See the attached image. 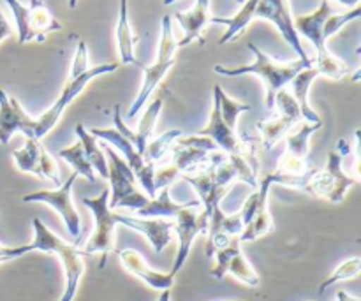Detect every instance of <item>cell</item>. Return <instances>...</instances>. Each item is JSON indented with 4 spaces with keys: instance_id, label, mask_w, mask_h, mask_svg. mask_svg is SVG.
<instances>
[{
    "instance_id": "cell-1",
    "label": "cell",
    "mask_w": 361,
    "mask_h": 301,
    "mask_svg": "<svg viewBox=\"0 0 361 301\" xmlns=\"http://www.w3.org/2000/svg\"><path fill=\"white\" fill-rule=\"evenodd\" d=\"M249 49L254 53V62L247 63V66L240 67H226V66H215L214 70L221 76L235 78V76H245V74H254L259 78L267 88V104L268 109H274V99L279 90L286 88V85L291 83L293 78L305 67L312 66V59L307 60H291V62H277L271 56H268L263 49L257 48L254 42H249Z\"/></svg>"
},
{
    "instance_id": "cell-2",
    "label": "cell",
    "mask_w": 361,
    "mask_h": 301,
    "mask_svg": "<svg viewBox=\"0 0 361 301\" xmlns=\"http://www.w3.org/2000/svg\"><path fill=\"white\" fill-rule=\"evenodd\" d=\"M32 229H34V240H32V250L37 252L53 254L60 259L63 268V277H66V288H63L62 298L60 301H74L80 289V282L85 274V261L83 252L76 245H71L66 240L60 238L59 235L48 229L41 219L35 217L32 221Z\"/></svg>"
},
{
    "instance_id": "cell-3",
    "label": "cell",
    "mask_w": 361,
    "mask_h": 301,
    "mask_svg": "<svg viewBox=\"0 0 361 301\" xmlns=\"http://www.w3.org/2000/svg\"><path fill=\"white\" fill-rule=\"evenodd\" d=\"M118 67H120L118 62L101 63V66L90 67L87 73L81 74V76L76 78V80H67V83L63 85L62 92H60V95L56 97V101L51 104V108H48L42 115L39 116H30V115L27 116L21 134L27 136V140L41 141L42 137H44L46 134H48L49 130L59 123L60 116H62V113L66 111L67 106H69L71 102H73L74 99H76L78 95L87 88V85L90 83L92 80H95V78L99 76H104V74L115 73Z\"/></svg>"
},
{
    "instance_id": "cell-4",
    "label": "cell",
    "mask_w": 361,
    "mask_h": 301,
    "mask_svg": "<svg viewBox=\"0 0 361 301\" xmlns=\"http://www.w3.org/2000/svg\"><path fill=\"white\" fill-rule=\"evenodd\" d=\"M176 48L178 46H176L175 34H173V20L171 16H164L161 21V39H159L157 59H155V62L152 66L143 67V85H141L140 94L134 99V102L129 108V113H127V116L130 120H134L136 115H140V111L147 106L148 99L154 94L155 88L159 87V83L164 80L169 69L175 66Z\"/></svg>"
},
{
    "instance_id": "cell-5",
    "label": "cell",
    "mask_w": 361,
    "mask_h": 301,
    "mask_svg": "<svg viewBox=\"0 0 361 301\" xmlns=\"http://www.w3.org/2000/svg\"><path fill=\"white\" fill-rule=\"evenodd\" d=\"M102 150L108 154V180H109V208L115 210L137 211L148 203L150 197L137 190L136 176L133 175L129 166L116 154L115 148L104 143Z\"/></svg>"
},
{
    "instance_id": "cell-6",
    "label": "cell",
    "mask_w": 361,
    "mask_h": 301,
    "mask_svg": "<svg viewBox=\"0 0 361 301\" xmlns=\"http://www.w3.org/2000/svg\"><path fill=\"white\" fill-rule=\"evenodd\" d=\"M6 4L16 21L20 44H27L30 41L44 42L49 34L63 28L42 0H30V6H23L20 0H6Z\"/></svg>"
},
{
    "instance_id": "cell-7",
    "label": "cell",
    "mask_w": 361,
    "mask_h": 301,
    "mask_svg": "<svg viewBox=\"0 0 361 301\" xmlns=\"http://www.w3.org/2000/svg\"><path fill=\"white\" fill-rule=\"evenodd\" d=\"M109 189H104L97 197H83L81 203L92 211L95 229L92 233L90 240L83 247V256H94L101 254V264L99 268H104L108 254L115 250V229H116V211H113L108 204Z\"/></svg>"
},
{
    "instance_id": "cell-8",
    "label": "cell",
    "mask_w": 361,
    "mask_h": 301,
    "mask_svg": "<svg viewBox=\"0 0 361 301\" xmlns=\"http://www.w3.org/2000/svg\"><path fill=\"white\" fill-rule=\"evenodd\" d=\"M358 182V178L342 169V155L338 152H330L326 168L323 171L314 169L302 192L317 197V199H326L330 203L338 204L345 199L349 189Z\"/></svg>"
},
{
    "instance_id": "cell-9",
    "label": "cell",
    "mask_w": 361,
    "mask_h": 301,
    "mask_svg": "<svg viewBox=\"0 0 361 301\" xmlns=\"http://www.w3.org/2000/svg\"><path fill=\"white\" fill-rule=\"evenodd\" d=\"M88 133H90L95 140H101L104 141L106 145H109L111 148H116V150L122 154V159L130 168L133 175L136 176L137 182L141 183V187L145 189L147 196L150 197V199L157 196V190H155L154 185L155 166L147 164L143 155L136 150V147H134L127 137H123L115 127H113V129H99V127H95V129H90Z\"/></svg>"
},
{
    "instance_id": "cell-10",
    "label": "cell",
    "mask_w": 361,
    "mask_h": 301,
    "mask_svg": "<svg viewBox=\"0 0 361 301\" xmlns=\"http://www.w3.org/2000/svg\"><path fill=\"white\" fill-rule=\"evenodd\" d=\"M78 175L73 173V175L67 178V182H63L62 185L56 187V189L49 190H37V192L27 194V196L21 197L23 203H42L48 204L49 208L56 211L60 215V219L66 224L67 231L73 238H78L81 233V217L78 214L76 207H74V201L71 192H73V183L76 182Z\"/></svg>"
},
{
    "instance_id": "cell-11",
    "label": "cell",
    "mask_w": 361,
    "mask_h": 301,
    "mask_svg": "<svg viewBox=\"0 0 361 301\" xmlns=\"http://www.w3.org/2000/svg\"><path fill=\"white\" fill-rule=\"evenodd\" d=\"M208 219H210V211H197L196 208H183V210L173 219V221H175V229H173V233H176V236H178V252H176L175 263H173L171 271H169L171 277H176V274H178L183 268V264L187 263L194 240L200 235H207Z\"/></svg>"
},
{
    "instance_id": "cell-12",
    "label": "cell",
    "mask_w": 361,
    "mask_h": 301,
    "mask_svg": "<svg viewBox=\"0 0 361 301\" xmlns=\"http://www.w3.org/2000/svg\"><path fill=\"white\" fill-rule=\"evenodd\" d=\"M214 268H212V277L214 278H224L226 275H231L236 281L242 284L249 285V288H257L261 284V278L257 271L254 270L252 264L249 263L242 252V243L240 238H233L231 242L221 250H217L214 256Z\"/></svg>"
},
{
    "instance_id": "cell-13",
    "label": "cell",
    "mask_w": 361,
    "mask_h": 301,
    "mask_svg": "<svg viewBox=\"0 0 361 301\" xmlns=\"http://www.w3.org/2000/svg\"><path fill=\"white\" fill-rule=\"evenodd\" d=\"M13 161L20 171L34 175L53 187H60V171L56 161L49 152L41 145V141L27 140V143L20 150L13 152Z\"/></svg>"
},
{
    "instance_id": "cell-14",
    "label": "cell",
    "mask_w": 361,
    "mask_h": 301,
    "mask_svg": "<svg viewBox=\"0 0 361 301\" xmlns=\"http://www.w3.org/2000/svg\"><path fill=\"white\" fill-rule=\"evenodd\" d=\"M200 136L208 137L212 143L217 147L219 152L226 154L228 157H236V155H250L256 154V147L252 143H247L245 140L236 134V130H231L224 123L221 116V109H219L217 99H214V106H212L210 122L204 129H201Z\"/></svg>"
},
{
    "instance_id": "cell-15",
    "label": "cell",
    "mask_w": 361,
    "mask_h": 301,
    "mask_svg": "<svg viewBox=\"0 0 361 301\" xmlns=\"http://www.w3.org/2000/svg\"><path fill=\"white\" fill-rule=\"evenodd\" d=\"M254 18H259V20H267L270 23H274L277 27V30L281 32L282 37L286 39V42L298 53L300 59H310L305 49H303L300 35L295 30V23H293L291 9H289L288 0H259Z\"/></svg>"
},
{
    "instance_id": "cell-16",
    "label": "cell",
    "mask_w": 361,
    "mask_h": 301,
    "mask_svg": "<svg viewBox=\"0 0 361 301\" xmlns=\"http://www.w3.org/2000/svg\"><path fill=\"white\" fill-rule=\"evenodd\" d=\"M116 224L141 233L157 254H161L171 243L173 229H175L173 219H143L136 215L118 214V211H116Z\"/></svg>"
},
{
    "instance_id": "cell-17",
    "label": "cell",
    "mask_w": 361,
    "mask_h": 301,
    "mask_svg": "<svg viewBox=\"0 0 361 301\" xmlns=\"http://www.w3.org/2000/svg\"><path fill=\"white\" fill-rule=\"evenodd\" d=\"M162 104H164V99L157 97L155 101H152L148 104V108L145 109L143 116H141L140 123H137L136 130H130L129 127L123 123L122 113H120V106H115V116H113V123H115V129L122 134L123 137L130 141V143L136 147V150L143 155L145 147H147L148 141L152 140V134H154L155 123H157L159 115L162 111Z\"/></svg>"
},
{
    "instance_id": "cell-18",
    "label": "cell",
    "mask_w": 361,
    "mask_h": 301,
    "mask_svg": "<svg viewBox=\"0 0 361 301\" xmlns=\"http://www.w3.org/2000/svg\"><path fill=\"white\" fill-rule=\"evenodd\" d=\"M118 257L122 266L126 268L130 275H134V277L140 278L141 282H145L148 288L157 289V291H171L173 284H175V277H171L169 274H162V271H157L154 270V268L148 266L145 257L141 256L137 250L134 249L118 250Z\"/></svg>"
},
{
    "instance_id": "cell-19",
    "label": "cell",
    "mask_w": 361,
    "mask_h": 301,
    "mask_svg": "<svg viewBox=\"0 0 361 301\" xmlns=\"http://www.w3.org/2000/svg\"><path fill=\"white\" fill-rule=\"evenodd\" d=\"M210 0H196L194 7H190L189 11L175 13V20L183 28V37L176 42V46L183 48L192 41H200L201 44H204V39L201 34H203L204 27L210 23Z\"/></svg>"
},
{
    "instance_id": "cell-20",
    "label": "cell",
    "mask_w": 361,
    "mask_h": 301,
    "mask_svg": "<svg viewBox=\"0 0 361 301\" xmlns=\"http://www.w3.org/2000/svg\"><path fill=\"white\" fill-rule=\"evenodd\" d=\"M334 7H331L330 0H323L321 6L317 7L314 13L305 14V16L293 18V23H295V30L298 35H303L305 39H309L314 44V48L317 49V55L321 53H326V41L323 39V27L324 21L334 14Z\"/></svg>"
},
{
    "instance_id": "cell-21",
    "label": "cell",
    "mask_w": 361,
    "mask_h": 301,
    "mask_svg": "<svg viewBox=\"0 0 361 301\" xmlns=\"http://www.w3.org/2000/svg\"><path fill=\"white\" fill-rule=\"evenodd\" d=\"M270 187H271V182L264 176V178L259 182V185H257V189H259L261 192L259 207H257L256 214L252 215L249 224L243 228L242 235H240V243L256 242V240L270 235V233L275 229L274 219H271L270 211H268V192H270Z\"/></svg>"
},
{
    "instance_id": "cell-22",
    "label": "cell",
    "mask_w": 361,
    "mask_h": 301,
    "mask_svg": "<svg viewBox=\"0 0 361 301\" xmlns=\"http://www.w3.org/2000/svg\"><path fill=\"white\" fill-rule=\"evenodd\" d=\"M27 115L28 113L18 102V99L11 97L4 92V88H0V143L9 145L11 137L21 133Z\"/></svg>"
},
{
    "instance_id": "cell-23",
    "label": "cell",
    "mask_w": 361,
    "mask_h": 301,
    "mask_svg": "<svg viewBox=\"0 0 361 301\" xmlns=\"http://www.w3.org/2000/svg\"><path fill=\"white\" fill-rule=\"evenodd\" d=\"M201 201H187V203H175L169 196V187H164L157 192V196L148 199L141 210L136 211V217L143 219H175L183 208H200Z\"/></svg>"
},
{
    "instance_id": "cell-24",
    "label": "cell",
    "mask_w": 361,
    "mask_h": 301,
    "mask_svg": "<svg viewBox=\"0 0 361 301\" xmlns=\"http://www.w3.org/2000/svg\"><path fill=\"white\" fill-rule=\"evenodd\" d=\"M319 76H321L319 69L314 66V60H312V66L302 69L291 80V88H293L291 94H293V97L296 99V102H298L300 111H302V116L305 122H312V123L321 122L319 115L314 111L312 106H310V102H309L310 87H312V83L316 81V78H319Z\"/></svg>"
},
{
    "instance_id": "cell-25",
    "label": "cell",
    "mask_w": 361,
    "mask_h": 301,
    "mask_svg": "<svg viewBox=\"0 0 361 301\" xmlns=\"http://www.w3.org/2000/svg\"><path fill=\"white\" fill-rule=\"evenodd\" d=\"M259 0H245L240 7L238 13L233 18H219L212 16L210 23L217 25H226V32L221 39H219V44H228V42L235 41L240 37L243 30L250 25V21L254 20V14H256V7Z\"/></svg>"
},
{
    "instance_id": "cell-26",
    "label": "cell",
    "mask_w": 361,
    "mask_h": 301,
    "mask_svg": "<svg viewBox=\"0 0 361 301\" xmlns=\"http://www.w3.org/2000/svg\"><path fill=\"white\" fill-rule=\"evenodd\" d=\"M74 130H76L78 141H80L81 147H83L85 155H87L92 169H94L102 180H108V161H106L104 150L99 147L97 140L85 129L83 123H78V125L74 127Z\"/></svg>"
},
{
    "instance_id": "cell-27",
    "label": "cell",
    "mask_w": 361,
    "mask_h": 301,
    "mask_svg": "<svg viewBox=\"0 0 361 301\" xmlns=\"http://www.w3.org/2000/svg\"><path fill=\"white\" fill-rule=\"evenodd\" d=\"M302 122H295L293 118H288L284 115H277L274 118L263 120V122H257V130L261 134V143H263L264 150H271L279 141L284 136H288L289 130L295 125H298Z\"/></svg>"
},
{
    "instance_id": "cell-28",
    "label": "cell",
    "mask_w": 361,
    "mask_h": 301,
    "mask_svg": "<svg viewBox=\"0 0 361 301\" xmlns=\"http://www.w3.org/2000/svg\"><path fill=\"white\" fill-rule=\"evenodd\" d=\"M137 42V35L134 34L129 21V13L127 9H118V21H116V44H118V53L122 63H137L134 56V46Z\"/></svg>"
},
{
    "instance_id": "cell-29",
    "label": "cell",
    "mask_w": 361,
    "mask_h": 301,
    "mask_svg": "<svg viewBox=\"0 0 361 301\" xmlns=\"http://www.w3.org/2000/svg\"><path fill=\"white\" fill-rule=\"evenodd\" d=\"M214 99H217L219 109H221V116L224 120L226 125L231 130H236V123H238V116L242 113L249 111L250 106L245 102H240L236 99H231L224 90L221 88V85H215L214 87Z\"/></svg>"
},
{
    "instance_id": "cell-30",
    "label": "cell",
    "mask_w": 361,
    "mask_h": 301,
    "mask_svg": "<svg viewBox=\"0 0 361 301\" xmlns=\"http://www.w3.org/2000/svg\"><path fill=\"white\" fill-rule=\"evenodd\" d=\"M180 136H182V133H180L178 129H171L168 130V133L157 136L155 140L148 141L147 147H145L143 150L145 162L152 166H157L161 164V162H164V157L169 154V148L175 143L176 137Z\"/></svg>"
},
{
    "instance_id": "cell-31",
    "label": "cell",
    "mask_w": 361,
    "mask_h": 301,
    "mask_svg": "<svg viewBox=\"0 0 361 301\" xmlns=\"http://www.w3.org/2000/svg\"><path fill=\"white\" fill-rule=\"evenodd\" d=\"M59 157L62 159V161H66L67 164L73 166L74 173H76L78 176H83V178H87L88 182L95 183V171L92 169L90 162H88L80 141H74L71 147L62 148V150L59 152Z\"/></svg>"
},
{
    "instance_id": "cell-32",
    "label": "cell",
    "mask_w": 361,
    "mask_h": 301,
    "mask_svg": "<svg viewBox=\"0 0 361 301\" xmlns=\"http://www.w3.org/2000/svg\"><path fill=\"white\" fill-rule=\"evenodd\" d=\"M361 271V259L360 257H351V259L344 261L342 264H338L334 271L330 274V277L324 278L323 284L319 285V295H324L331 285L338 284V282L351 281V278H356Z\"/></svg>"
},
{
    "instance_id": "cell-33",
    "label": "cell",
    "mask_w": 361,
    "mask_h": 301,
    "mask_svg": "<svg viewBox=\"0 0 361 301\" xmlns=\"http://www.w3.org/2000/svg\"><path fill=\"white\" fill-rule=\"evenodd\" d=\"M314 66L319 69L321 76L331 78V80H342L344 76L349 74V66L341 60L338 56L331 55L330 51L321 53V55L314 56Z\"/></svg>"
},
{
    "instance_id": "cell-34",
    "label": "cell",
    "mask_w": 361,
    "mask_h": 301,
    "mask_svg": "<svg viewBox=\"0 0 361 301\" xmlns=\"http://www.w3.org/2000/svg\"><path fill=\"white\" fill-rule=\"evenodd\" d=\"M274 108H277L279 115H284L288 118H293L295 122H303L302 111H300V106L296 102V99L293 97V94L286 88L277 92L274 99Z\"/></svg>"
},
{
    "instance_id": "cell-35",
    "label": "cell",
    "mask_w": 361,
    "mask_h": 301,
    "mask_svg": "<svg viewBox=\"0 0 361 301\" xmlns=\"http://www.w3.org/2000/svg\"><path fill=\"white\" fill-rule=\"evenodd\" d=\"M360 14H361V7L360 6L353 7L351 11H348V13H344V14H337V13L331 14V16L328 18L326 21H324V27H323V39H324V41H328L330 37H334V35L337 34V32L341 30L344 25H348L349 21L358 20Z\"/></svg>"
},
{
    "instance_id": "cell-36",
    "label": "cell",
    "mask_w": 361,
    "mask_h": 301,
    "mask_svg": "<svg viewBox=\"0 0 361 301\" xmlns=\"http://www.w3.org/2000/svg\"><path fill=\"white\" fill-rule=\"evenodd\" d=\"M88 69H90V67H88V48H87V42L80 41V42H78V46H76V53H74L73 66H71L69 80H76V78H80L81 74L87 73Z\"/></svg>"
},
{
    "instance_id": "cell-37",
    "label": "cell",
    "mask_w": 361,
    "mask_h": 301,
    "mask_svg": "<svg viewBox=\"0 0 361 301\" xmlns=\"http://www.w3.org/2000/svg\"><path fill=\"white\" fill-rule=\"evenodd\" d=\"M259 201H261V192H259V189L254 190V192L250 194V196L245 199V203H243L242 210H240V214H242L243 228H245V226L249 224L250 219H252V215L256 214L257 207H259Z\"/></svg>"
},
{
    "instance_id": "cell-38",
    "label": "cell",
    "mask_w": 361,
    "mask_h": 301,
    "mask_svg": "<svg viewBox=\"0 0 361 301\" xmlns=\"http://www.w3.org/2000/svg\"><path fill=\"white\" fill-rule=\"evenodd\" d=\"M30 252H34L30 243H28V245H21V247H6L0 243V257L6 261L18 259V257L25 256V254H30Z\"/></svg>"
},
{
    "instance_id": "cell-39",
    "label": "cell",
    "mask_w": 361,
    "mask_h": 301,
    "mask_svg": "<svg viewBox=\"0 0 361 301\" xmlns=\"http://www.w3.org/2000/svg\"><path fill=\"white\" fill-rule=\"evenodd\" d=\"M11 34H13V27H11L9 21L6 20L2 9H0V42H2L6 37H9Z\"/></svg>"
},
{
    "instance_id": "cell-40",
    "label": "cell",
    "mask_w": 361,
    "mask_h": 301,
    "mask_svg": "<svg viewBox=\"0 0 361 301\" xmlns=\"http://www.w3.org/2000/svg\"><path fill=\"white\" fill-rule=\"evenodd\" d=\"M335 301H361V300L355 298V296H351L345 291H338L337 296H335Z\"/></svg>"
},
{
    "instance_id": "cell-41",
    "label": "cell",
    "mask_w": 361,
    "mask_h": 301,
    "mask_svg": "<svg viewBox=\"0 0 361 301\" xmlns=\"http://www.w3.org/2000/svg\"><path fill=\"white\" fill-rule=\"evenodd\" d=\"M337 2H341L342 6H348V7L360 6V0H337Z\"/></svg>"
},
{
    "instance_id": "cell-42",
    "label": "cell",
    "mask_w": 361,
    "mask_h": 301,
    "mask_svg": "<svg viewBox=\"0 0 361 301\" xmlns=\"http://www.w3.org/2000/svg\"><path fill=\"white\" fill-rule=\"evenodd\" d=\"M171 300V291H162L157 301H169Z\"/></svg>"
},
{
    "instance_id": "cell-43",
    "label": "cell",
    "mask_w": 361,
    "mask_h": 301,
    "mask_svg": "<svg viewBox=\"0 0 361 301\" xmlns=\"http://www.w3.org/2000/svg\"><path fill=\"white\" fill-rule=\"evenodd\" d=\"M118 9H127V0H120Z\"/></svg>"
},
{
    "instance_id": "cell-44",
    "label": "cell",
    "mask_w": 361,
    "mask_h": 301,
    "mask_svg": "<svg viewBox=\"0 0 361 301\" xmlns=\"http://www.w3.org/2000/svg\"><path fill=\"white\" fill-rule=\"evenodd\" d=\"M76 4H78V0H69V7H71V9H74V7H76Z\"/></svg>"
},
{
    "instance_id": "cell-45",
    "label": "cell",
    "mask_w": 361,
    "mask_h": 301,
    "mask_svg": "<svg viewBox=\"0 0 361 301\" xmlns=\"http://www.w3.org/2000/svg\"><path fill=\"white\" fill-rule=\"evenodd\" d=\"M176 0H164V6H171V4H175Z\"/></svg>"
},
{
    "instance_id": "cell-46",
    "label": "cell",
    "mask_w": 361,
    "mask_h": 301,
    "mask_svg": "<svg viewBox=\"0 0 361 301\" xmlns=\"http://www.w3.org/2000/svg\"><path fill=\"white\" fill-rule=\"evenodd\" d=\"M2 263H7V261H6V259H2V257H0V264H2Z\"/></svg>"
},
{
    "instance_id": "cell-47",
    "label": "cell",
    "mask_w": 361,
    "mask_h": 301,
    "mask_svg": "<svg viewBox=\"0 0 361 301\" xmlns=\"http://www.w3.org/2000/svg\"><path fill=\"white\" fill-rule=\"evenodd\" d=\"M236 2H240V4H243V2H245V0H236Z\"/></svg>"
},
{
    "instance_id": "cell-48",
    "label": "cell",
    "mask_w": 361,
    "mask_h": 301,
    "mask_svg": "<svg viewBox=\"0 0 361 301\" xmlns=\"http://www.w3.org/2000/svg\"><path fill=\"white\" fill-rule=\"evenodd\" d=\"M42 2H44V0H42Z\"/></svg>"
}]
</instances>
